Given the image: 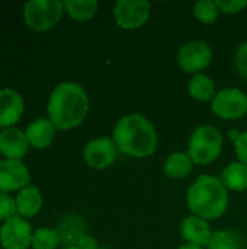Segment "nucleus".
Here are the masks:
<instances>
[{"label":"nucleus","mask_w":247,"mask_h":249,"mask_svg":"<svg viewBox=\"0 0 247 249\" xmlns=\"http://www.w3.org/2000/svg\"><path fill=\"white\" fill-rule=\"evenodd\" d=\"M89 112L86 90L74 82H63L54 88L48 99L49 120L60 130L80 125Z\"/></svg>","instance_id":"nucleus-1"},{"label":"nucleus","mask_w":247,"mask_h":249,"mask_svg":"<svg viewBox=\"0 0 247 249\" xmlns=\"http://www.w3.org/2000/svg\"><path fill=\"white\" fill-rule=\"evenodd\" d=\"M112 140L119 152L134 158L150 156L157 147L156 128L141 114L122 117L114 128Z\"/></svg>","instance_id":"nucleus-2"},{"label":"nucleus","mask_w":247,"mask_h":249,"mask_svg":"<svg viewBox=\"0 0 247 249\" xmlns=\"http://www.w3.org/2000/svg\"><path fill=\"white\" fill-rule=\"evenodd\" d=\"M186 203L194 216L204 220L218 219L229 206L227 190L218 178L211 175H201L189 187Z\"/></svg>","instance_id":"nucleus-3"},{"label":"nucleus","mask_w":247,"mask_h":249,"mask_svg":"<svg viewBox=\"0 0 247 249\" xmlns=\"http://www.w3.org/2000/svg\"><path fill=\"white\" fill-rule=\"evenodd\" d=\"M223 149L221 133L211 125L198 127L189 140L188 155L197 165H208L214 162Z\"/></svg>","instance_id":"nucleus-4"},{"label":"nucleus","mask_w":247,"mask_h":249,"mask_svg":"<svg viewBox=\"0 0 247 249\" xmlns=\"http://www.w3.org/2000/svg\"><path fill=\"white\" fill-rule=\"evenodd\" d=\"M64 3L60 0H32L25 4L23 16L29 28L35 31H48L61 19Z\"/></svg>","instance_id":"nucleus-5"},{"label":"nucleus","mask_w":247,"mask_h":249,"mask_svg":"<svg viewBox=\"0 0 247 249\" xmlns=\"http://www.w3.org/2000/svg\"><path fill=\"white\" fill-rule=\"evenodd\" d=\"M211 108L214 114L223 120L242 118L247 112V95L237 88L221 89L215 93Z\"/></svg>","instance_id":"nucleus-6"},{"label":"nucleus","mask_w":247,"mask_h":249,"mask_svg":"<svg viewBox=\"0 0 247 249\" xmlns=\"http://www.w3.org/2000/svg\"><path fill=\"white\" fill-rule=\"evenodd\" d=\"M150 7L146 0H119L114 7L115 22L124 29H137L147 22Z\"/></svg>","instance_id":"nucleus-7"},{"label":"nucleus","mask_w":247,"mask_h":249,"mask_svg":"<svg viewBox=\"0 0 247 249\" xmlns=\"http://www.w3.org/2000/svg\"><path fill=\"white\" fill-rule=\"evenodd\" d=\"M32 228L20 216L6 220L0 229V242L4 249H28L32 245Z\"/></svg>","instance_id":"nucleus-8"},{"label":"nucleus","mask_w":247,"mask_h":249,"mask_svg":"<svg viewBox=\"0 0 247 249\" xmlns=\"http://www.w3.org/2000/svg\"><path fill=\"white\" fill-rule=\"evenodd\" d=\"M213 51L204 41H191L181 47L178 53V63L186 73H198L210 66Z\"/></svg>","instance_id":"nucleus-9"},{"label":"nucleus","mask_w":247,"mask_h":249,"mask_svg":"<svg viewBox=\"0 0 247 249\" xmlns=\"http://www.w3.org/2000/svg\"><path fill=\"white\" fill-rule=\"evenodd\" d=\"M31 184V174L20 160H0V191L10 193L23 190Z\"/></svg>","instance_id":"nucleus-10"},{"label":"nucleus","mask_w":247,"mask_h":249,"mask_svg":"<svg viewBox=\"0 0 247 249\" xmlns=\"http://www.w3.org/2000/svg\"><path fill=\"white\" fill-rule=\"evenodd\" d=\"M116 146L109 137H98L87 143L84 149V160L95 169H105L116 159Z\"/></svg>","instance_id":"nucleus-11"},{"label":"nucleus","mask_w":247,"mask_h":249,"mask_svg":"<svg viewBox=\"0 0 247 249\" xmlns=\"http://www.w3.org/2000/svg\"><path fill=\"white\" fill-rule=\"evenodd\" d=\"M28 139L23 131L9 127L0 131V153L6 159L20 160L28 152Z\"/></svg>","instance_id":"nucleus-12"},{"label":"nucleus","mask_w":247,"mask_h":249,"mask_svg":"<svg viewBox=\"0 0 247 249\" xmlns=\"http://www.w3.org/2000/svg\"><path fill=\"white\" fill-rule=\"evenodd\" d=\"M23 99L13 89L0 90V127H12L23 114Z\"/></svg>","instance_id":"nucleus-13"},{"label":"nucleus","mask_w":247,"mask_h":249,"mask_svg":"<svg viewBox=\"0 0 247 249\" xmlns=\"http://www.w3.org/2000/svg\"><path fill=\"white\" fill-rule=\"evenodd\" d=\"M181 233H182V238L191 244V245H197V247H204V245H208L210 242V238L213 235L211 229H210V225L198 217V216H189L186 217L182 225H181Z\"/></svg>","instance_id":"nucleus-14"},{"label":"nucleus","mask_w":247,"mask_h":249,"mask_svg":"<svg viewBox=\"0 0 247 249\" xmlns=\"http://www.w3.org/2000/svg\"><path fill=\"white\" fill-rule=\"evenodd\" d=\"M25 136L31 146L36 149H44L52 143L55 136V125L52 124L51 120L38 118L28 125Z\"/></svg>","instance_id":"nucleus-15"},{"label":"nucleus","mask_w":247,"mask_h":249,"mask_svg":"<svg viewBox=\"0 0 247 249\" xmlns=\"http://www.w3.org/2000/svg\"><path fill=\"white\" fill-rule=\"evenodd\" d=\"M42 207V196L35 185H29L19 191L16 197V212L20 217H33Z\"/></svg>","instance_id":"nucleus-16"},{"label":"nucleus","mask_w":247,"mask_h":249,"mask_svg":"<svg viewBox=\"0 0 247 249\" xmlns=\"http://www.w3.org/2000/svg\"><path fill=\"white\" fill-rule=\"evenodd\" d=\"M220 181L229 190L245 191V190H247V165L242 163V162L230 163L221 172Z\"/></svg>","instance_id":"nucleus-17"},{"label":"nucleus","mask_w":247,"mask_h":249,"mask_svg":"<svg viewBox=\"0 0 247 249\" xmlns=\"http://www.w3.org/2000/svg\"><path fill=\"white\" fill-rule=\"evenodd\" d=\"M192 165H194V162L189 158V155L176 152L167 158V160L165 163V172L170 178L181 179V178H185L186 175L191 174Z\"/></svg>","instance_id":"nucleus-18"},{"label":"nucleus","mask_w":247,"mask_h":249,"mask_svg":"<svg viewBox=\"0 0 247 249\" xmlns=\"http://www.w3.org/2000/svg\"><path fill=\"white\" fill-rule=\"evenodd\" d=\"M188 90L197 101H210L215 96L214 80L205 74H195L188 85Z\"/></svg>","instance_id":"nucleus-19"},{"label":"nucleus","mask_w":247,"mask_h":249,"mask_svg":"<svg viewBox=\"0 0 247 249\" xmlns=\"http://www.w3.org/2000/svg\"><path fill=\"white\" fill-rule=\"evenodd\" d=\"M64 9L76 20H89L98 12V1H95V0H67V1H64Z\"/></svg>","instance_id":"nucleus-20"},{"label":"nucleus","mask_w":247,"mask_h":249,"mask_svg":"<svg viewBox=\"0 0 247 249\" xmlns=\"http://www.w3.org/2000/svg\"><path fill=\"white\" fill-rule=\"evenodd\" d=\"M207 249H243V239L234 231L213 232Z\"/></svg>","instance_id":"nucleus-21"},{"label":"nucleus","mask_w":247,"mask_h":249,"mask_svg":"<svg viewBox=\"0 0 247 249\" xmlns=\"http://www.w3.org/2000/svg\"><path fill=\"white\" fill-rule=\"evenodd\" d=\"M60 242V236L52 229H38L32 236L33 249H55Z\"/></svg>","instance_id":"nucleus-22"},{"label":"nucleus","mask_w":247,"mask_h":249,"mask_svg":"<svg viewBox=\"0 0 247 249\" xmlns=\"http://www.w3.org/2000/svg\"><path fill=\"white\" fill-rule=\"evenodd\" d=\"M220 13V9L217 6L215 1L211 0H202L198 1L194 7V15L198 20L204 22V23H213L217 20Z\"/></svg>","instance_id":"nucleus-23"},{"label":"nucleus","mask_w":247,"mask_h":249,"mask_svg":"<svg viewBox=\"0 0 247 249\" xmlns=\"http://www.w3.org/2000/svg\"><path fill=\"white\" fill-rule=\"evenodd\" d=\"M16 213V200L0 191V220H9Z\"/></svg>","instance_id":"nucleus-24"},{"label":"nucleus","mask_w":247,"mask_h":249,"mask_svg":"<svg viewBox=\"0 0 247 249\" xmlns=\"http://www.w3.org/2000/svg\"><path fill=\"white\" fill-rule=\"evenodd\" d=\"M236 67L242 77L247 79V41L243 42L236 54Z\"/></svg>","instance_id":"nucleus-25"},{"label":"nucleus","mask_w":247,"mask_h":249,"mask_svg":"<svg viewBox=\"0 0 247 249\" xmlns=\"http://www.w3.org/2000/svg\"><path fill=\"white\" fill-rule=\"evenodd\" d=\"M220 12H224V13H229V15H234V13H239L243 7L247 6V1H239V0H231V1H226V0H218L215 1Z\"/></svg>","instance_id":"nucleus-26"},{"label":"nucleus","mask_w":247,"mask_h":249,"mask_svg":"<svg viewBox=\"0 0 247 249\" xmlns=\"http://www.w3.org/2000/svg\"><path fill=\"white\" fill-rule=\"evenodd\" d=\"M234 147H236V155L239 160L247 165V131L239 134V137L234 142Z\"/></svg>","instance_id":"nucleus-27"},{"label":"nucleus","mask_w":247,"mask_h":249,"mask_svg":"<svg viewBox=\"0 0 247 249\" xmlns=\"http://www.w3.org/2000/svg\"><path fill=\"white\" fill-rule=\"evenodd\" d=\"M77 248L79 249H98V242L93 236L90 235H83L79 242H77Z\"/></svg>","instance_id":"nucleus-28"},{"label":"nucleus","mask_w":247,"mask_h":249,"mask_svg":"<svg viewBox=\"0 0 247 249\" xmlns=\"http://www.w3.org/2000/svg\"><path fill=\"white\" fill-rule=\"evenodd\" d=\"M178 249H202L201 247H197V245H191V244H186V245H182Z\"/></svg>","instance_id":"nucleus-29"},{"label":"nucleus","mask_w":247,"mask_h":249,"mask_svg":"<svg viewBox=\"0 0 247 249\" xmlns=\"http://www.w3.org/2000/svg\"><path fill=\"white\" fill-rule=\"evenodd\" d=\"M63 249H79L77 247H67V248H63Z\"/></svg>","instance_id":"nucleus-30"},{"label":"nucleus","mask_w":247,"mask_h":249,"mask_svg":"<svg viewBox=\"0 0 247 249\" xmlns=\"http://www.w3.org/2000/svg\"><path fill=\"white\" fill-rule=\"evenodd\" d=\"M100 249H106V248H100Z\"/></svg>","instance_id":"nucleus-31"}]
</instances>
